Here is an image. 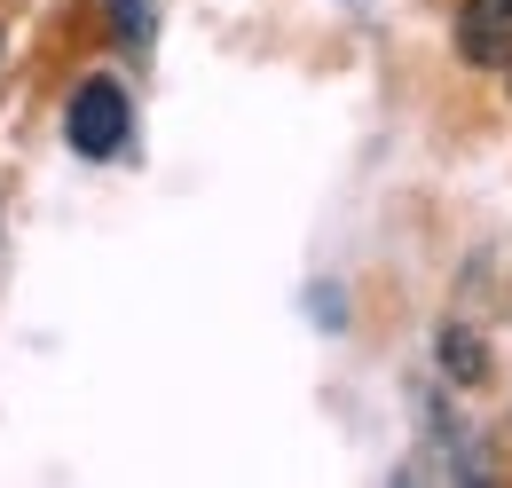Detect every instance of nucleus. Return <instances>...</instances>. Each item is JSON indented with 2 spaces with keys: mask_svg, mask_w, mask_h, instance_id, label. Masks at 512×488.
Here are the masks:
<instances>
[{
  "mask_svg": "<svg viewBox=\"0 0 512 488\" xmlns=\"http://www.w3.org/2000/svg\"><path fill=\"white\" fill-rule=\"evenodd\" d=\"M111 16H119V40H127V48L150 40V8H142V0H111Z\"/></svg>",
  "mask_w": 512,
  "mask_h": 488,
  "instance_id": "nucleus-3",
  "label": "nucleus"
},
{
  "mask_svg": "<svg viewBox=\"0 0 512 488\" xmlns=\"http://www.w3.org/2000/svg\"><path fill=\"white\" fill-rule=\"evenodd\" d=\"M127 95H119V79H87L79 95H71V111H64V126H71V150L79 158H111L119 142H127Z\"/></svg>",
  "mask_w": 512,
  "mask_h": 488,
  "instance_id": "nucleus-1",
  "label": "nucleus"
},
{
  "mask_svg": "<svg viewBox=\"0 0 512 488\" xmlns=\"http://www.w3.org/2000/svg\"><path fill=\"white\" fill-rule=\"evenodd\" d=\"M442 363L457 370V378H481V347H473L465 331H449V339H442Z\"/></svg>",
  "mask_w": 512,
  "mask_h": 488,
  "instance_id": "nucleus-4",
  "label": "nucleus"
},
{
  "mask_svg": "<svg viewBox=\"0 0 512 488\" xmlns=\"http://www.w3.org/2000/svg\"><path fill=\"white\" fill-rule=\"evenodd\" d=\"M457 48H465V63H512V0H465Z\"/></svg>",
  "mask_w": 512,
  "mask_h": 488,
  "instance_id": "nucleus-2",
  "label": "nucleus"
}]
</instances>
